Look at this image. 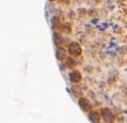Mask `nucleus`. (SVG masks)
Listing matches in <instances>:
<instances>
[{
	"label": "nucleus",
	"instance_id": "nucleus-1",
	"mask_svg": "<svg viewBox=\"0 0 127 123\" xmlns=\"http://www.w3.org/2000/svg\"><path fill=\"white\" fill-rule=\"evenodd\" d=\"M100 115L103 119V121L106 123H113L115 120V117L112 111L107 108H104L100 110Z\"/></svg>",
	"mask_w": 127,
	"mask_h": 123
},
{
	"label": "nucleus",
	"instance_id": "nucleus-2",
	"mask_svg": "<svg viewBox=\"0 0 127 123\" xmlns=\"http://www.w3.org/2000/svg\"><path fill=\"white\" fill-rule=\"evenodd\" d=\"M69 53L71 56H75V57L80 56L82 53L81 46H80L77 42H72V43L69 46Z\"/></svg>",
	"mask_w": 127,
	"mask_h": 123
},
{
	"label": "nucleus",
	"instance_id": "nucleus-3",
	"mask_svg": "<svg viewBox=\"0 0 127 123\" xmlns=\"http://www.w3.org/2000/svg\"><path fill=\"white\" fill-rule=\"evenodd\" d=\"M78 104H79L80 108L83 112H90L92 110V105H91L90 102L84 97H80L78 101Z\"/></svg>",
	"mask_w": 127,
	"mask_h": 123
},
{
	"label": "nucleus",
	"instance_id": "nucleus-4",
	"mask_svg": "<svg viewBox=\"0 0 127 123\" xmlns=\"http://www.w3.org/2000/svg\"><path fill=\"white\" fill-rule=\"evenodd\" d=\"M89 118L92 123H100L101 120V115L98 111H93L91 110L89 113Z\"/></svg>",
	"mask_w": 127,
	"mask_h": 123
},
{
	"label": "nucleus",
	"instance_id": "nucleus-5",
	"mask_svg": "<svg viewBox=\"0 0 127 123\" xmlns=\"http://www.w3.org/2000/svg\"><path fill=\"white\" fill-rule=\"evenodd\" d=\"M70 80L74 83H78L81 81V73L78 71H72L70 73Z\"/></svg>",
	"mask_w": 127,
	"mask_h": 123
},
{
	"label": "nucleus",
	"instance_id": "nucleus-6",
	"mask_svg": "<svg viewBox=\"0 0 127 123\" xmlns=\"http://www.w3.org/2000/svg\"><path fill=\"white\" fill-rule=\"evenodd\" d=\"M57 59L61 61L66 59V51L64 48L59 47L57 49Z\"/></svg>",
	"mask_w": 127,
	"mask_h": 123
},
{
	"label": "nucleus",
	"instance_id": "nucleus-7",
	"mask_svg": "<svg viewBox=\"0 0 127 123\" xmlns=\"http://www.w3.org/2000/svg\"><path fill=\"white\" fill-rule=\"evenodd\" d=\"M72 91H73V94L76 97H79V96H82L83 94V91H82L81 88H79V86H75L72 88Z\"/></svg>",
	"mask_w": 127,
	"mask_h": 123
},
{
	"label": "nucleus",
	"instance_id": "nucleus-8",
	"mask_svg": "<svg viewBox=\"0 0 127 123\" xmlns=\"http://www.w3.org/2000/svg\"><path fill=\"white\" fill-rule=\"evenodd\" d=\"M66 66L69 67V68H73V67L76 66V62L72 58H68L66 61Z\"/></svg>",
	"mask_w": 127,
	"mask_h": 123
},
{
	"label": "nucleus",
	"instance_id": "nucleus-9",
	"mask_svg": "<svg viewBox=\"0 0 127 123\" xmlns=\"http://www.w3.org/2000/svg\"><path fill=\"white\" fill-rule=\"evenodd\" d=\"M51 1H53V0H51Z\"/></svg>",
	"mask_w": 127,
	"mask_h": 123
}]
</instances>
